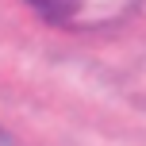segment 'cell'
Masks as SVG:
<instances>
[{
  "label": "cell",
  "instance_id": "cell-1",
  "mask_svg": "<svg viewBox=\"0 0 146 146\" xmlns=\"http://www.w3.org/2000/svg\"><path fill=\"white\" fill-rule=\"evenodd\" d=\"M31 8L66 31H104L123 23L139 0H31Z\"/></svg>",
  "mask_w": 146,
  "mask_h": 146
},
{
  "label": "cell",
  "instance_id": "cell-2",
  "mask_svg": "<svg viewBox=\"0 0 146 146\" xmlns=\"http://www.w3.org/2000/svg\"><path fill=\"white\" fill-rule=\"evenodd\" d=\"M0 146H15V142H12V139H8V135H4V131H0Z\"/></svg>",
  "mask_w": 146,
  "mask_h": 146
}]
</instances>
